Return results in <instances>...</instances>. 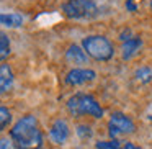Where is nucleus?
<instances>
[{
    "label": "nucleus",
    "instance_id": "nucleus-6",
    "mask_svg": "<svg viewBox=\"0 0 152 149\" xmlns=\"http://www.w3.org/2000/svg\"><path fill=\"white\" fill-rule=\"evenodd\" d=\"M96 72L93 69H85V67H74L67 72L66 76V84L67 85H83V84H88L92 80H95Z\"/></svg>",
    "mask_w": 152,
    "mask_h": 149
},
{
    "label": "nucleus",
    "instance_id": "nucleus-1",
    "mask_svg": "<svg viewBox=\"0 0 152 149\" xmlns=\"http://www.w3.org/2000/svg\"><path fill=\"white\" fill-rule=\"evenodd\" d=\"M10 139L15 149H41L43 133L34 115H25L12 126Z\"/></svg>",
    "mask_w": 152,
    "mask_h": 149
},
{
    "label": "nucleus",
    "instance_id": "nucleus-4",
    "mask_svg": "<svg viewBox=\"0 0 152 149\" xmlns=\"http://www.w3.org/2000/svg\"><path fill=\"white\" fill-rule=\"evenodd\" d=\"M62 12L72 20H90L98 15V7L93 0H67L62 4Z\"/></svg>",
    "mask_w": 152,
    "mask_h": 149
},
{
    "label": "nucleus",
    "instance_id": "nucleus-22",
    "mask_svg": "<svg viewBox=\"0 0 152 149\" xmlns=\"http://www.w3.org/2000/svg\"><path fill=\"white\" fill-rule=\"evenodd\" d=\"M136 149H142V148H136Z\"/></svg>",
    "mask_w": 152,
    "mask_h": 149
},
{
    "label": "nucleus",
    "instance_id": "nucleus-11",
    "mask_svg": "<svg viewBox=\"0 0 152 149\" xmlns=\"http://www.w3.org/2000/svg\"><path fill=\"white\" fill-rule=\"evenodd\" d=\"M0 23L8 28H20L23 25V17L20 13H2L0 15Z\"/></svg>",
    "mask_w": 152,
    "mask_h": 149
},
{
    "label": "nucleus",
    "instance_id": "nucleus-12",
    "mask_svg": "<svg viewBox=\"0 0 152 149\" xmlns=\"http://www.w3.org/2000/svg\"><path fill=\"white\" fill-rule=\"evenodd\" d=\"M134 77H136V80H139L141 84H149V82H152V69L147 66L139 67V69L136 70Z\"/></svg>",
    "mask_w": 152,
    "mask_h": 149
},
{
    "label": "nucleus",
    "instance_id": "nucleus-10",
    "mask_svg": "<svg viewBox=\"0 0 152 149\" xmlns=\"http://www.w3.org/2000/svg\"><path fill=\"white\" fill-rule=\"evenodd\" d=\"M13 85V70L8 64H0V92L7 93Z\"/></svg>",
    "mask_w": 152,
    "mask_h": 149
},
{
    "label": "nucleus",
    "instance_id": "nucleus-18",
    "mask_svg": "<svg viewBox=\"0 0 152 149\" xmlns=\"http://www.w3.org/2000/svg\"><path fill=\"white\" fill-rule=\"evenodd\" d=\"M12 139L8 138H2V141H0V149H12Z\"/></svg>",
    "mask_w": 152,
    "mask_h": 149
},
{
    "label": "nucleus",
    "instance_id": "nucleus-5",
    "mask_svg": "<svg viewBox=\"0 0 152 149\" xmlns=\"http://www.w3.org/2000/svg\"><path fill=\"white\" fill-rule=\"evenodd\" d=\"M136 131V125L128 115L121 112L111 113V118L108 121V134L111 139H118L121 134H131Z\"/></svg>",
    "mask_w": 152,
    "mask_h": 149
},
{
    "label": "nucleus",
    "instance_id": "nucleus-19",
    "mask_svg": "<svg viewBox=\"0 0 152 149\" xmlns=\"http://www.w3.org/2000/svg\"><path fill=\"white\" fill-rule=\"evenodd\" d=\"M137 146H134L132 142H129V141H126V142H123L119 148H116V149H136Z\"/></svg>",
    "mask_w": 152,
    "mask_h": 149
},
{
    "label": "nucleus",
    "instance_id": "nucleus-3",
    "mask_svg": "<svg viewBox=\"0 0 152 149\" xmlns=\"http://www.w3.org/2000/svg\"><path fill=\"white\" fill-rule=\"evenodd\" d=\"M82 48L90 57H93L95 61H102V62H106L115 56L113 43L102 34H92V36L83 38Z\"/></svg>",
    "mask_w": 152,
    "mask_h": 149
},
{
    "label": "nucleus",
    "instance_id": "nucleus-9",
    "mask_svg": "<svg viewBox=\"0 0 152 149\" xmlns=\"http://www.w3.org/2000/svg\"><path fill=\"white\" fill-rule=\"evenodd\" d=\"M141 46H142V40L139 36H132V38H129V40H126L121 46V57L126 61L131 59L132 56H136V54L139 53Z\"/></svg>",
    "mask_w": 152,
    "mask_h": 149
},
{
    "label": "nucleus",
    "instance_id": "nucleus-13",
    "mask_svg": "<svg viewBox=\"0 0 152 149\" xmlns=\"http://www.w3.org/2000/svg\"><path fill=\"white\" fill-rule=\"evenodd\" d=\"M10 54V41L5 33H0V59L5 61L7 56Z\"/></svg>",
    "mask_w": 152,
    "mask_h": 149
},
{
    "label": "nucleus",
    "instance_id": "nucleus-20",
    "mask_svg": "<svg viewBox=\"0 0 152 149\" xmlns=\"http://www.w3.org/2000/svg\"><path fill=\"white\" fill-rule=\"evenodd\" d=\"M149 7H151V10H152V0H151V4H149Z\"/></svg>",
    "mask_w": 152,
    "mask_h": 149
},
{
    "label": "nucleus",
    "instance_id": "nucleus-21",
    "mask_svg": "<svg viewBox=\"0 0 152 149\" xmlns=\"http://www.w3.org/2000/svg\"><path fill=\"white\" fill-rule=\"evenodd\" d=\"M149 120H151V121H152V116H149Z\"/></svg>",
    "mask_w": 152,
    "mask_h": 149
},
{
    "label": "nucleus",
    "instance_id": "nucleus-14",
    "mask_svg": "<svg viewBox=\"0 0 152 149\" xmlns=\"http://www.w3.org/2000/svg\"><path fill=\"white\" fill-rule=\"evenodd\" d=\"M12 121V113L7 106H0V131H4Z\"/></svg>",
    "mask_w": 152,
    "mask_h": 149
},
{
    "label": "nucleus",
    "instance_id": "nucleus-7",
    "mask_svg": "<svg viewBox=\"0 0 152 149\" xmlns=\"http://www.w3.org/2000/svg\"><path fill=\"white\" fill-rule=\"evenodd\" d=\"M69 125L64 120H56L49 128V138L53 139V142L56 144H64L69 139Z\"/></svg>",
    "mask_w": 152,
    "mask_h": 149
},
{
    "label": "nucleus",
    "instance_id": "nucleus-8",
    "mask_svg": "<svg viewBox=\"0 0 152 149\" xmlns=\"http://www.w3.org/2000/svg\"><path fill=\"white\" fill-rule=\"evenodd\" d=\"M66 59L67 62L74 64V66H82V64H87L88 61V54L85 53V49L77 44H70L66 51Z\"/></svg>",
    "mask_w": 152,
    "mask_h": 149
},
{
    "label": "nucleus",
    "instance_id": "nucleus-15",
    "mask_svg": "<svg viewBox=\"0 0 152 149\" xmlns=\"http://www.w3.org/2000/svg\"><path fill=\"white\" fill-rule=\"evenodd\" d=\"M123 142L119 139H110V141H98L95 144V149H116L119 148Z\"/></svg>",
    "mask_w": 152,
    "mask_h": 149
},
{
    "label": "nucleus",
    "instance_id": "nucleus-16",
    "mask_svg": "<svg viewBox=\"0 0 152 149\" xmlns=\"http://www.w3.org/2000/svg\"><path fill=\"white\" fill-rule=\"evenodd\" d=\"M77 134H79L82 139H87V138L92 136V129H90L88 126H85V125H80V126H77Z\"/></svg>",
    "mask_w": 152,
    "mask_h": 149
},
{
    "label": "nucleus",
    "instance_id": "nucleus-2",
    "mask_svg": "<svg viewBox=\"0 0 152 149\" xmlns=\"http://www.w3.org/2000/svg\"><path fill=\"white\" fill-rule=\"evenodd\" d=\"M67 112L72 116L79 118V116L88 115L93 118H102L103 116V108L100 106V103L95 100V97L90 93L77 92L67 100Z\"/></svg>",
    "mask_w": 152,
    "mask_h": 149
},
{
    "label": "nucleus",
    "instance_id": "nucleus-17",
    "mask_svg": "<svg viewBox=\"0 0 152 149\" xmlns=\"http://www.w3.org/2000/svg\"><path fill=\"white\" fill-rule=\"evenodd\" d=\"M137 5L134 4V0H126V10L128 12H137Z\"/></svg>",
    "mask_w": 152,
    "mask_h": 149
}]
</instances>
